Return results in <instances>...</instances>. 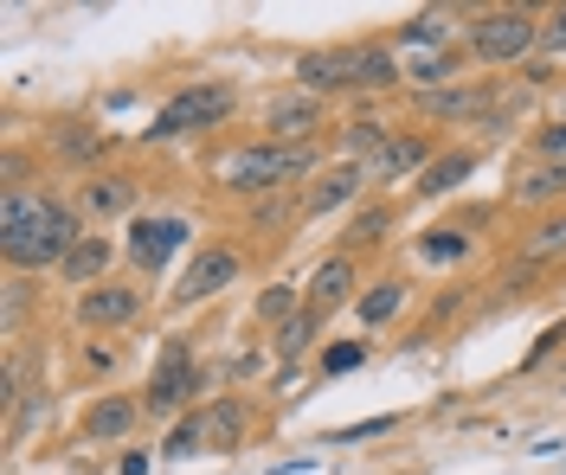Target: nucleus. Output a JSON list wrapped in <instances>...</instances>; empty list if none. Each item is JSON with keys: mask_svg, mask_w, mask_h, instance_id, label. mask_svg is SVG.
I'll return each mask as SVG.
<instances>
[{"mask_svg": "<svg viewBox=\"0 0 566 475\" xmlns=\"http://www.w3.org/2000/svg\"><path fill=\"white\" fill-rule=\"evenodd\" d=\"M77 238H84V225L58 206V199H39V193H7V206H0V251L13 270H52V263H65L77 251Z\"/></svg>", "mask_w": 566, "mask_h": 475, "instance_id": "obj_1", "label": "nucleus"}, {"mask_svg": "<svg viewBox=\"0 0 566 475\" xmlns=\"http://www.w3.org/2000/svg\"><path fill=\"white\" fill-rule=\"evenodd\" d=\"M316 142H258L245 154H232L226 186L232 193H277V186H297L316 174Z\"/></svg>", "mask_w": 566, "mask_h": 475, "instance_id": "obj_2", "label": "nucleus"}, {"mask_svg": "<svg viewBox=\"0 0 566 475\" xmlns=\"http://www.w3.org/2000/svg\"><path fill=\"white\" fill-rule=\"evenodd\" d=\"M534 45H541V20L528 7H495V13H483L470 26V52L483 65H515V58H528Z\"/></svg>", "mask_w": 566, "mask_h": 475, "instance_id": "obj_3", "label": "nucleus"}, {"mask_svg": "<svg viewBox=\"0 0 566 475\" xmlns=\"http://www.w3.org/2000/svg\"><path fill=\"white\" fill-rule=\"evenodd\" d=\"M232 110H238L232 84H188V90L149 122V142H174V136H193V129H213V122H226Z\"/></svg>", "mask_w": 566, "mask_h": 475, "instance_id": "obj_4", "label": "nucleus"}, {"mask_svg": "<svg viewBox=\"0 0 566 475\" xmlns=\"http://www.w3.org/2000/svg\"><path fill=\"white\" fill-rule=\"evenodd\" d=\"M238 431H245V404L220 399V404H206V411H193V418H181V431L161 443V456H168V463H181V456H193L200 443L232 450V443H238Z\"/></svg>", "mask_w": 566, "mask_h": 475, "instance_id": "obj_5", "label": "nucleus"}, {"mask_svg": "<svg viewBox=\"0 0 566 475\" xmlns=\"http://www.w3.org/2000/svg\"><path fill=\"white\" fill-rule=\"evenodd\" d=\"M188 399H200V366H193L188 341H174V347L161 354V373L149 379V399H142V411H149V418H174Z\"/></svg>", "mask_w": 566, "mask_h": 475, "instance_id": "obj_6", "label": "nucleus"}, {"mask_svg": "<svg viewBox=\"0 0 566 475\" xmlns=\"http://www.w3.org/2000/svg\"><path fill=\"white\" fill-rule=\"evenodd\" d=\"M142 315V290L136 283H97V290L77 295V322L84 328H122V322H136Z\"/></svg>", "mask_w": 566, "mask_h": 475, "instance_id": "obj_7", "label": "nucleus"}, {"mask_svg": "<svg viewBox=\"0 0 566 475\" xmlns=\"http://www.w3.org/2000/svg\"><path fill=\"white\" fill-rule=\"evenodd\" d=\"M188 238H193V225L174 219V213H161V219H136V231H129V257H136L142 270H161Z\"/></svg>", "mask_w": 566, "mask_h": 475, "instance_id": "obj_8", "label": "nucleus"}, {"mask_svg": "<svg viewBox=\"0 0 566 475\" xmlns=\"http://www.w3.org/2000/svg\"><path fill=\"white\" fill-rule=\"evenodd\" d=\"M297 84L309 90V97H329V90H354V45L302 52V58H297Z\"/></svg>", "mask_w": 566, "mask_h": 475, "instance_id": "obj_9", "label": "nucleus"}, {"mask_svg": "<svg viewBox=\"0 0 566 475\" xmlns=\"http://www.w3.org/2000/svg\"><path fill=\"white\" fill-rule=\"evenodd\" d=\"M226 283H238V251H226V245H206V251L188 263V283L174 290V302H206V295H220Z\"/></svg>", "mask_w": 566, "mask_h": 475, "instance_id": "obj_10", "label": "nucleus"}, {"mask_svg": "<svg viewBox=\"0 0 566 475\" xmlns=\"http://www.w3.org/2000/svg\"><path fill=\"white\" fill-rule=\"evenodd\" d=\"M361 186H367V168H361V161L329 168L322 181L302 193V219H322V213H335V206H348V199H361Z\"/></svg>", "mask_w": 566, "mask_h": 475, "instance_id": "obj_11", "label": "nucleus"}, {"mask_svg": "<svg viewBox=\"0 0 566 475\" xmlns=\"http://www.w3.org/2000/svg\"><path fill=\"white\" fill-rule=\"evenodd\" d=\"M348 295H354V257H348V251L322 257V263H316V277H309V309H316V315H329V309H341Z\"/></svg>", "mask_w": 566, "mask_h": 475, "instance_id": "obj_12", "label": "nucleus"}, {"mask_svg": "<svg viewBox=\"0 0 566 475\" xmlns=\"http://www.w3.org/2000/svg\"><path fill=\"white\" fill-rule=\"evenodd\" d=\"M316 129H322V97H309V90L284 97V104L270 110V142H309Z\"/></svg>", "mask_w": 566, "mask_h": 475, "instance_id": "obj_13", "label": "nucleus"}, {"mask_svg": "<svg viewBox=\"0 0 566 475\" xmlns=\"http://www.w3.org/2000/svg\"><path fill=\"white\" fill-rule=\"evenodd\" d=\"M136 424H142V404L136 399H97L84 411V438H97V443L136 438Z\"/></svg>", "mask_w": 566, "mask_h": 475, "instance_id": "obj_14", "label": "nucleus"}, {"mask_svg": "<svg viewBox=\"0 0 566 475\" xmlns=\"http://www.w3.org/2000/svg\"><path fill=\"white\" fill-rule=\"evenodd\" d=\"M77 206H84L90 219H116V213L136 206V181H122V174H97V181H84Z\"/></svg>", "mask_w": 566, "mask_h": 475, "instance_id": "obj_15", "label": "nucleus"}, {"mask_svg": "<svg viewBox=\"0 0 566 475\" xmlns=\"http://www.w3.org/2000/svg\"><path fill=\"white\" fill-rule=\"evenodd\" d=\"M483 90H470V84H438V90H418V110L425 116H451V122H463V116H483Z\"/></svg>", "mask_w": 566, "mask_h": 475, "instance_id": "obj_16", "label": "nucleus"}, {"mask_svg": "<svg viewBox=\"0 0 566 475\" xmlns=\"http://www.w3.org/2000/svg\"><path fill=\"white\" fill-rule=\"evenodd\" d=\"M431 161V148L418 142V136H393L380 161H367V181H399V174H418Z\"/></svg>", "mask_w": 566, "mask_h": 475, "instance_id": "obj_17", "label": "nucleus"}, {"mask_svg": "<svg viewBox=\"0 0 566 475\" xmlns=\"http://www.w3.org/2000/svg\"><path fill=\"white\" fill-rule=\"evenodd\" d=\"M399 58L386 45H354V90H393L399 84Z\"/></svg>", "mask_w": 566, "mask_h": 475, "instance_id": "obj_18", "label": "nucleus"}, {"mask_svg": "<svg viewBox=\"0 0 566 475\" xmlns=\"http://www.w3.org/2000/svg\"><path fill=\"white\" fill-rule=\"evenodd\" d=\"M110 238H97V231H84V238H77V251L65 257V263H58V270H65V277H72V283H90V290H97V277H104V263H110Z\"/></svg>", "mask_w": 566, "mask_h": 475, "instance_id": "obj_19", "label": "nucleus"}, {"mask_svg": "<svg viewBox=\"0 0 566 475\" xmlns=\"http://www.w3.org/2000/svg\"><path fill=\"white\" fill-rule=\"evenodd\" d=\"M470 168H477V154H445V161H431V168H425L418 193H425V199H438V193L463 186V174H470Z\"/></svg>", "mask_w": 566, "mask_h": 475, "instance_id": "obj_20", "label": "nucleus"}, {"mask_svg": "<svg viewBox=\"0 0 566 475\" xmlns=\"http://www.w3.org/2000/svg\"><path fill=\"white\" fill-rule=\"evenodd\" d=\"M399 309H406V283H374V290L361 295V322L367 328H386Z\"/></svg>", "mask_w": 566, "mask_h": 475, "instance_id": "obj_21", "label": "nucleus"}, {"mask_svg": "<svg viewBox=\"0 0 566 475\" xmlns=\"http://www.w3.org/2000/svg\"><path fill=\"white\" fill-rule=\"evenodd\" d=\"M316 328H322V315H316V309H302V315H290V322L277 328V354H284V360H297L302 347H316Z\"/></svg>", "mask_w": 566, "mask_h": 475, "instance_id": "obj_22", "label": "nucleus"}, {"mask_svg": "<svg viewBox=\"0 0 566 475\" xmlns=\"http://www.w3.org/2000/svg\"><path fill=\"white\" fill-rule=\"evenodd\" d=\"M470 251V238L457 231V225H438L431 238H418V257H431V263H451V257H463Z\"/></svg>", "mask_w": 566, "mask_h": 475, "instance_id": "obj_23", "label": "nucleus"}, {"mask_svg": "<svg viewBox=\"0 0 566 475\" xmlns=\"http://www.w3.org/2000/svg\"><path fill=\"white\" fill-rule=\"evenodd\" d=\"M451 26H445V13H413L406 26H399V45H445Z\"/></svg>", "mask_w": 566, "mask_h": 475, "instance_id": "obj_24", "label": "nucleus"}, {"mask_svg": "<svg viewBox=\"0 0 566 475\" xmlns=\"http://www.w3.org/2000/svg\"><path fill=\"white\" fill-rule=\"evenodd\" d=\"M554 193H566V161H554V168H534L528 181L515 186V199H554Z\"/></svg>", "mask_w": 566, "mask_h": 475, "instance_id": "obj_25", "label": "nucleus"}, {"mask_svg": "<svg viewBox=\"0 0 566 475\" xmlns=\"http://www.w3.org/2000/svg\"><path fill=\"white\" fill-rule=\"evenodd\" d=\"M528 257H534V263H547V257H566V219H541V225H534Z\"/></svg>", "mask_w": 566, "mask_h": 475, "instance_id": "obj_26", "label": "nucleus"}, {"mask_svg": "<svg viewBox=\"0 0 566 475\" xmlns=\"http://www.w3.org/2000/svg\"><path fill=\"white\" fill-rule=\"evenodd\" d=\"M290 309H297V283H270L258 295V322H290Z\"/></svg>", "mask_w": 566, "mask_h": 475, "instance_id": "obj_27", "label": "nucleus"}, {"mask_svg": "<svg viewBox=\"0 0 566 475\" xmlns=\"http://www.w3.org/2000/svg\"><path fill=\"white\" fill-rule=\"evenodd\" d=\"M399 418L393 411H380V418H361V424H341V431H329V443H374L380 431H393Z\"/></svg>", "mask_w": 566, "mask_h": 475, "instance_id": "obj_28", "label": "nucleus"}, {"mask_svg": "<svg viewBox=\"0 0 566 475\" xmlns=\"http://www.w3.org/2000/svg\"><path fill=\"white\" fill-rule=\"evenodd\" d=\"M58 154H72V161H97V154H104V136H97V129H65V136H58Z\"/></svg>", "mask_w": 566, "mask_h": 475, "instance_id": "obj_29", "label": "nucleus"}, {"mask_svg": "<svg viewBox=\"0 0 566 475\" xmlns=\"http://www.w3.org/2000/svg\"><path fill=\"white\" fill-rule=\"evenodd\" d=\"M367 360V341H335L329 354H322V373H348V366Z\"/></svg>", "mask_w": 566, "mask_h": 475, "instance_id": "obj_30", "label": "nucleus"}, {"mask_svg": "<svg viewBox=\"0 0 566 475\" xmlns=\"http://www.w3.org/2000/svg\"><path fill=\"white\" fill-rule=\"evenodd\" d=\"M386 225H393V213H386V206H367V213L354 219V231H348V238H361V245H367V238H380Z\"/></svg>", "mask_w": 566, "mask_h": 475, "instance_id": "obj_31", "label": "nucleus"}, {"mask_svg": "<svg viewBox=\"0 0 566 475\" xmlns=\"http://www.w3.org/2000/svg\"><path fill=\"white\" fill-rule=\"evenodd\" d=\"M541 45H547V52H566V7H554V13L541 20Z\"/></svg>", "mask_w": 566, "mask_h": 475, "instance_id": "obj_32", "label": "nucleus"}, {"mask_svg": "<svg viewBox=\"0 0 566 475\" xmlns=\"http://www.w3.org/2000/svg\"><path fill=\"white\" fill-rule=\"evenodd\" d=\"M541 154H547V161H566V122L541 129Z\"/></svg>", "mask_w": 566, "mask_h": 475, "instance_id": "obj_33", "label": "nucleus"}, {"mask_svg": "<svg viewBox=\"0 0 566 475\" xmlns=\"http://www.w3.org/2000/svg\"><path fill=\"white\" fill-rule=\"evenodd\" d=\"M122 475H149V456H142V450H129V456H122Z\"/></svg>", "mask_w": 566, "mask_h": 475, "instance_id": "obj_34", "label": "nucleus"}]
</instances>
